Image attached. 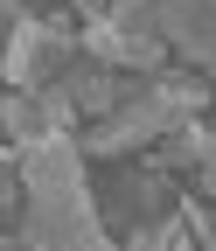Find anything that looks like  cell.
<instances>
[{
  "instance_id": "obj_1",
  "label": "cell",
  "mask_w": 216,
  "mask_h": 251,
  "mask_svg": "<svg viewBox=\"0 0 216 251\" xmlns=\"http://www.w3.org/2000/svg\"><path fill=\"white\" fill-rule=\"evenodd\" d=\"M21 237L28 251H119V237H105V209L84 181L77 140L21 147Z\"/></svg>"
},
{
  "instance_id": "obj_2",
  "label": "cell",
  "mask_w": 216,
  "mask_h": 251,
  "mask_svg": "<svg viewBox=\"0 0 216 251\" xmlns=\"http://www.w3.org/2000/svg\"><path fill=\"white\" fill-rule=\"evenodd\" d=\"M209 105V77H189V70H161L133 105H119L112 119L98 126H84L77 147H84V161H133V153H146L153 140H168L174 126H189L202 119Z\"/></svg>"
},
{
  "instance_id": "obj_3",
  "label": "cell",
  "mask_w": 216,
  "mask_h": 251,
  "mask_svg": "<svg viewBox=\"0 0 216 251\" xmlns=\"http://www.w3.org/2000/svg\"><path fill=\"white\" fill-rule=\"evenodd\" d=\"M77 42H84L91 63H105V70H133V77H161L168 70V35H161L153 0H112L98 21L77 28Z\"/></svg>"
},
{
  "instance_id": "obj_4",
  "label": "cell",
  "mask_w": 216,
  "mask_h": 251,
  "mask_svg": "<svg viewBox=\"0 0 216 251\" xmlns=\"http://www.w3.org/2000/svg\"><path fill=\"white\" fill-rule=\"evenodd\" d=\"M77 14H28L14 28L7 56H0V84L7 91H56L77 63H84V42H77Z\"/></svg>"
},
{
  "instance_id": "obj_5",
  "label": "cell",
  "mask_w": 216,
  "mask_h": 251,
  "mask_svg": "<svg viewBox=\"0 0 216 251\" xmlns=\"http://www.w3.org/2000/svg\"><path fill=\"white\" fill-rule=\"evenodd\" d=\"M77 98L63 84L56 91H0V140L7 147H42V140H77Z\"/></svg>"
},
{
  "instance_id": "obj_6",
  "label": "cell",
  "mask_w": 216,
  "mask_h": 251,
  "mask_svg": "<svg viewBox=\"0 0 216 251\" xmlns=\"http://www.w3.org/2000/svg\"><path fill=\"white\" fill-rule=\"evenodd\" d=\"M168 209H181V181H174V175H153L146 161H140V168L119 161V168L105 175V230L126 237L133 224H161Z\"/></svg>"
},
{
  "instance_id": "obj_7",
  "label": "cell",
  "mask_w": 216,
  "mask_h": 251,
  "mask_svg": "<svg viewBox=\"0 0 216 251\" xmlns=\"http://www.w3.org/2000/svg\"><path fill=\"white\" fill-rule=\"evenodd\" d=\"M161 35L174 56H189L202 77H216V0H153Z\"/></svg>"
},
{
  "instance_id": "obj_8",
  "label": "cell",
  "mask_w": 216,
  "mask_h": 251,
  "mask_svg": "<svg viewBox=\"0 0 216 251\" xmlns=\"http://www.w3.org/2000/svg\"><path fill=\"white\" fill-rule=\"evenodd\" d=\"M209 140H216V126L189 119V126H174L168 140H153V147H146V168H153V175H195V168H202V153H209Z\"/></svg>"
},
{
  "instance_id": "obj_9",
  "label": "cell",
  "mask_w": 216,
  "mask_h": 251,
  "mask_svg": "<svg viewBox=\"0 0 216 251\" xmlns=\"http://www.w3.org/2000/svg\"><path fill=\"white\" fill-rule=\"evenodd\" d=\"M174 224H181V209H168L161 224H133L126 237H119V251H168V237H174Z\"/></svg>"
},
{
  "instance_id": "obj_10",
  "label": "cell",
  "mask_w": 216,
  "mask_h": 251,
  "mask_svg": "<svg viewBox=\"0 0 216 251\" xmlns=\"http://www.w3.org/2000/svg\"><path fill=\"white\" fill-rule=\"evenodd\" d=\"M21 209V147H7L0 140V224Z\"/></svg>"
},
{
  "instance_id": "obj_11",
  "label": "cell",
  "mask_w": 216,
  "mask_h": 251,
  "mask_svg": "<svg viewBox=\"0 0 216 251\" xmlns=\"http://www.w3.org/2000/svg\"><path fill=\"white\" fill-rule=\"evenodd\" d=\"M28 14H35V7H28V0H0V56H7V42H14V28H21Z\"/></svg>"
},
{
  "instance_id": "obj_12",
  "label": "cell",
  "mask_w": 216,
  "mask_h": 251,
  "mask_svg": "<svg viewBox=\"0 0 216 251\" xmlns=\"http://www.w3.org/2000/svg\"><path fill=\"white\" fill-rule=\"evenodd\" d=\"M195 196L216 209V140H209V153H202V168H195Z\"/></svg>"
},
{
  "instance_id": "obj_13",
  "label": "cell",
  "mask_w": 216,
  "mask_h": 251,
  "mask_svg": "<svg viewBox=\"0 0 216 251\" xmlns=\"http://www.w3.org/2000/svg\"><path fill=\"white\" fill-rule=\"evenodd\" d=\"M168 251H202V244H195V230H189V216H181V224H174V237H168Z\"/></svg>"
},
{
  "instance_id": "obj_14",
  "label": "cell",
  "mask_w": 216,
  "mask_h": 251,
  "mask_svg": "<svg viewBox=\"0 0 216 251\" xmlns=\"http://www.w3.org/2000/svg\"><path fill=\"white\" fill-rule=\"evenodd\" d=\"M0 251H28V237L21 230H0Z\"/></svg>"
},
{
  "instance_id": "obj_15",
  "label": "cell",
  "mask_w": 216,
  "mask_h": 251,
  "mask_svg": "<svg viewBox=\"0 0 216 251\" xmlns=\"http://www.w3.org/2000/svg\"><path fill=\"white\" fill-rule=\"evenodd\" d=\"M98 7H112V0H98Z\"/></svg>"
}]
</instances>
